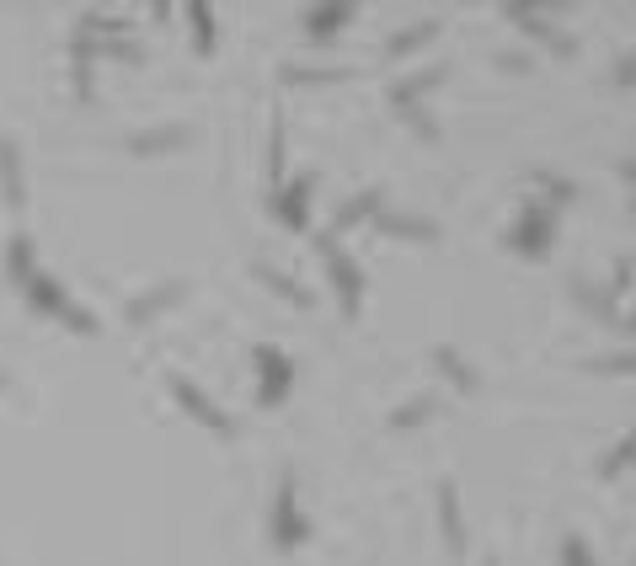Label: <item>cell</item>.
Instances as JSON below:
<instances>
[{
  "mask_svg": "<svg viewBox=\"0 0 636 566\" xmlns=\"http://www.w3.org/2000/svg\"><path fill=\"white\" fill-rule=\"evenodd\" d=\"M551 235H556V209H546V203H524L519 225L508 230V251H519V257H546L551 251Z\"/></svg>",
  "mask_w": 636,
  "mask_h": 566,
  "instance_id": "cell-1",
  "label": "cell"
},
{
  "mask_svg": "<svg viewBox=\"0 0 636 566\" xmlns=\"http://www.w3.org/2000/svg\"><path fill=\"white\" fill-rule=\"evenodd\" d=\"M321 257H327V273H332V283H337V300H343V310L348 316H359V300H364V273L353 267L343 251H337V235H321Z\"/></svg>",
  "mask_w": 636,
  "mask_h": 566,
  "instance_id": "cell-2",
  "label": "cell"
},
{
  "mask_svg": "<svg viewBox=\"0 0 636 566\" xmlns=\"http://www.w3.org/2000/svg\"><path fill=\"white\" fill-rule=\"evenodd\" d=\"M172 396H177V406H188V417H198L204 428H214V433H230V417H225L220 406H214V401L204 396V390L193 385V380H182V374H177V380H172Z\"/></svg>",
  "mask_w": 636,
  "mask_h": 566,
  "instance_id": "cell-3",
  "label": "cell"
},
{
  "mask_svg": "<svg viewBox=\"0 0 636 566\" xmlns=\"http://www.w3.org/2000/svg\"><path fill=\"white\" fill-rule=\"evenodd\" d=\"M439 524H444L449 556H460L465 550V513H460V486L455 481H439Z\"/></svg>",
  "mask_w": 636,
  "mask_h": 566,
  "instance_id": "cell-4",
  "label": "cell"
},
{
  "mask_svg": "<svg viewBox=\"0 0 636 566\" xmlns=\"http://www.w3.org/2000/svg\"><path fill=\"white\" fill-rule=\"evenodd\" d=\"M310 193H316V177H294L289 187H278V214H284L289 230L310 225Z\"/></svg>",
  "mask_w": 636,
  "mask_h": 566,
  "instance_id": "cell-5",
  "label": "cell"
},
{
  "mask_svg": "<svg viewBox=\"0 0 636 566\" xmlns=\"http://www.w3.org/2000/svg\"><path fill=\"white\" fill-rule=\"evenodd\" d=\"M257 364H262V390H257V401H262V406H278V401H284V390H289V358L278 353V348H257Z\"/></svg>",
  "mask_w": 636,
  "mask_h": 566,
  "instance_id": "cell-6",
  "label": "cell"
},
{
  "mask_svg": "<svg viewBox=\"0 0 636 566\" xmlns=\"http://www.w3.org/2000/svg\"><path fill=\"white\" fill-rule=\"evenodd\" d=\"M273 534H278V545H300V540H305V524H300V513H294V476H284V486H278Z\"/></svg>",
  "mask_w": 636,
  "mask_h": 566,
  "instance_id": "cell-7",
  "label": "cell"
},
{
  "mask_svg": "<svg viewBox=\"0 0 636 566\" xmlns=\"http://www.w3.org/2000/svg\"><path fill=\"white\" fill-rule=\"evenodd\" d=\"M375 225H380V235H396V241H417V246L439 241V225H433V219H417V214H380Z\"/></svg>",
  "mask_w": 636,
  "mask_h": 566,
  "instance_id": "cell-8",
  "label": "cell"
},
{
  "mask_svg": "<svg viewBox=\"0 0 636 566\" xmlns=\"http://www.w3.org/2000/svg\"><path fill=\"white\" fill-rule=\"evenodd\" d=\"M503 17L519 27L524 38H556V6H503Z\"/></svg>",
  "mask_w": 636,
  "mask_h": 566,
  "instance_id": "cell-9",
  "label": "cell"
},
{
  "mask_svg": "<svg viewBox=\"0 0 636 566\" xmlns=\"http://www.w3.org/2000/svg\"><path fill=\"white\" fill-rule=\"evenodd\" d=\"M182 294H188V283H177V278H172V283H161V289H150V294H139V300L129 305V321H134V326H150L166 305H177Z\"/></svg>",
  "mask_w": 636,
  "mask_h": 566,
  "instance_id": "cell-10",
  "label": "cell"
},
{
  "mask_svg": "<svg viewBox=\"0 0 636 566\" xmlns=\"http://www.w3.org/2000/svg\"><path fill=\"white\" fill-rule=\"evenodd\" d=\"M444 81H449V65L423 70V75H407V81H396V86H391V107H396V113H401V107H423V91L444 86Z\"/></svg>",
  "mask_w": 636,
  "mask_h": 566,
  "instance_id": "cell-11",
  "label": "cell"
},
{
  "mask_svg": "<svg viewBox=\"0 0 636 566\" xmlns=\"http://www.w3.org/2000/svg\"><path fill=\"white\" fill-rule=\"evenodd\" d=\"M0 193H6L11 209H22L27 203V182H22V155L11 139H0Z\"/></svg>",
  "mask_w": 636,
  "mask_h": 566,
  "instance_id": "cell-12",
  "label": "cell"
},
{
  "mask_svg": "<svg viewBox=\"0 0 636 566\" xmlns=\"http://www.w3.org/2000/svg\"><path fill=\"white\" fill-rule=\"evenodd\" d=\"M444 33V22H412L407 33H396V38H385V59H407V54H417V49H428L433 38Z\"/></svg>",
  "mask_w": 636,
  "mask_h": 566,
  "instance_id": "cell-13",
  "label": "cell"
},
{
  "mask_svg": "<svg viewBox=\"0 0 636 566\" xmlns=\"http://www.w3.org/2000/svg\"><path fill=\"white\" fill-rule=\"evenodd\" d=\"M433 364H439V374L460 390V396H476V390H482V374L465 364V358H460L455 348H439V353H433Z\"/></svg>",
  "mask_w": 636,
  "mask_h": 566,
  "instance_id": "cell-14",
  "label": "cell"
},
{
  "mask_svg": "<svg viewBox=\"0 0 636 566\" xmlns=\"http://www.w3.org/2000/svg\"><path fill=\"white\" fill-rule=\"evenodd\" d=\"M369 214H380V187H369V193L348 198L343 209H337V219H332V235H343V230H353V225H364Z\"/></svg>",
  "mask_w": 636,
  "mask_h": 566,
  "instance_id": "cell-15",
  "label": "cell"
},
{
  "mask_svg": "<svg viewBox=\"0 0 636 566\" xmlns=\"http://www.w3.org/2000/svg\"><path fill=\"white\" fill-rule=\"evenodd\" d=\"M177 145H188V129H150V134H134L129 139V150L134 155H166V150H177Z\"/></svg>",
  "mask_w": 636,
  "mask_h": 566,
  "instance_id": "cell-16",
  "label": "cell"
},
{
  "mask_svg": "<svg viewBox=\"0 0 636 566\" xmlns=\"http://www.w3.org/2000/svg\"><path fill=\"white\" fill-rule=\"evenodd\" d=\"M572 300H578L583 310H594L599 321L615 316V305H610V294H604V283H594V278H572Z\"/></svg>",
  "mask_w": 636,
  "mask_h": 566,
  "instance_id": "cell-17",
  "label": "cell"
},
{
  "mask_svg": "<svg viewBox=\"0 0 636 566\" xmlns=\"http://www.w3.org/2000/svg\"><path fill=\"white\" fill-rule=\"evenodd\" d=\"M433 412H439V401H433V396H412L407 406H396V412H391V428H396V433L423 428V422H428Z\"/></svg>",
  "mask_w": 636,
  "mask_h": 566,
  "instance_id": "cell-18",
  "label": "cell"
},
{
  "mask_svg": "<svg viewBox=\"0 0 636 566\" xmlns=\"http://www.w3.org/2000/svg\"><path fill=\"white\" fill-rule=\"evenodd\" d=\"M636 465V433H626V438H620V444L610 449V454H604V460H599V481H615V476H626V470Z\"/></svg>",
  "mask_w": 636,
  "mask_h": 566,
  "instance_id": "cell-19",
  "label": "cell"
},
{
  "mask_svg": "<svg viewBox=\"0 0 636 566\" xmlns=\"http://www.w3.org/2000/svg\"><path fill=\"white\" fill-rule=\"evenodd\" d=\"M588 374H604V380H636V353H604V358H588Z\"/></svg>",
  "mask_w": 636,
  "mask_h": 566,
  "instance_id": "cell-20",
  "label": "cell"
},
{
  "mask_svg": "<svg viewBox=\"0 0 636 566\" xmlns=\"http://www.w3.org/2000/svg\"><path fill=\"white\" fill-rule=\"evenodd\" d=\"M337 22H353V6H321V11H305V33H316V38L337 33Z\"/></svg>",
  "mask_w": 636,
  "mask_h": 566,
  "instance_id": "cell-21",
  "label": "cell"
},
{
  "mask_svg": "<svg viewBox=\"0 0 636 566\" xmlns=\"http://www.w3.org/2000/svg\"><path fill=\"white\" fill-rule=\"evenodd\" d=\"M257 278L268 283V289L278 294V300H289V305H310V300H305V289H294V278H284V273H273V267H257Z\"/></svg>",
  "mask_w": 636,
  "mask_h": 566,
  "instance_id": "cell-22",
  "label": "cell"
},
{
  "mask_svg": "<svg viewBox=\"0 0 636 566\" xmlns=\"http://www.w3.org/2000/svg\"><path fill=\"white\" fill-rule=\"evenodd\" d=\"M27 294H33L38 310H65V305H70L65 289H59V283H49V278H33V283H27Z\"/></svg>",
  "mask_w": 636,
  "mask_h": 566,
  "instance_id": "cell-23",
  "label": "cell"
},
{
  "mask_svg": "<svg viewBox=\"0 0 636 566\" xmlns=\"http://www.w3.org/2000/svg\"><path fill=\"white\" fill-rule=\"evenodd\" d=\"M401 123H407V129L417 134V139H428V145H433V139H439V123H433L428 118V107H401V113H396Z\"/></svg>",
  "mask_w": 636,
  "mask_h": 566,
  "instance_id": "cell-24",
  "label": "cell"
},
{
  "mask_svg": "<svg viewBox=\"0 0 636 566\" xmlns=\"http://www.w3.org/2000/svg\"><path fill=\"white\" fill-rule=\"evenodd\" d=\"M188 17H193L198 54H209V49H214V11H209V6H188Z\"/></svg>",
  "mask_w": 636,
  "mask_h": 566,
  "instance_id": "cell-25",
  "label": "cell"
},
{
  "mask_svg": "<svg viewBox=\"0 0 636 566\" xmlns=\"http://www.w3.org/2000/svg\"><path fill=\"white\" fill-rule=\"evenodd\" d=\"M535 182L551 193V209H562V203L578 198V182H562V177H551V171H535Z\"/></svg>",
  "mask_w": 636,
  "mask_h": 566,
  "instance_id": "cell-26",
  "label": "cell"
},
{
  "mask_svg": "<svg viewBox=\"0 0 636 566\" xmlns=\"http://www.w3.org/2000/svg\"><path fill=\"white\" fill-rule=\"evenodd\" d=\"M11 273H17V283H33V246H27V235H17L11 241Z\"/></svg>",
  "mask_w": 636,
  "mask_h": 566,
  "instance_id": "cell-27",
  "label": "cell"
},
{
  "mask_svg": "<svg viewBox=\"0 0 636 566\" xmlns=\"http://www.w3.org/2000/svg\"><path fill=\"white\" fill-rule=\"evenodd\" d=\"M498 70H508V75H530V70H535V59H530V54H519V49H503V54H498Z\"/></svg>",
  "mask_w": 636,
  "mask_h": 566,
  "instance_id": "cell-28",
  "label": "cell"
},
{
  "mask_svg": "<svg viewBox=\"0 0 636 566\" xmlns=\"http://www.w3.org/2000/svg\"><path fill=\"white\" fill-rule=\"evenodd\" d=\"M97 54L123 59V65H139V59H145V49H134V43H97Z\"/></svg>",
  "mask_w": 636,
  "mask_h": 566,
  "instance_id": "cell-29",
  "label": "cell"
},
{
  "mask_svg": "<svg viewBox=\"0 0 636 566\" xmlns=\"http://www.w3.org/2000/svg\"><path fill=\"white\" fill-rule=\"evenodd\" d=\"M631 289V262H615V278L610 283H604V294H610V305L620 300V294H626Z\"/></svg>",
  "mask_w": 636,
  "mask_h": 566,
  "instance_id": "cell-30",
  "label": "cell"
},
{
  "mask_svg": "<svg viewBox=\"0 0 636 566\" xmlns=\"http://www.w3.org/2000/svg\"><path fill=\"white\" fill-rule=\"evenodd\" d=\"M268 171H273V182H284V123L273 129V155H268Z\"/></svg>",
  "mask_w": 636,
  "mask_h": 566,
  "instance_id": "cell-31",
  "label": "cell"
},
{
  "mask_svg": "<svg viewBox=\"0 0 636 566\" xmlns=\"http://www.w3.org/2000/svg\"><path fill=\"white\" fill-rule=\"evenodd\" d=\"M59 316H65V321H70V332H81V337H91V332H97V321H91L86 310H75V305H65Z\"/></svg>",
  "mask_w": 636,
  "mask_h": 566,
  "instance_id": "cell-32",
  "label": "cell"
},
{
  "mask_svg": "<svg viewBox=\"0 0 636 566\" xmlns=\"http://www.w3.org/2000/svg\"><path fill=\"white\" fill-rule=\"evenodd\" d=\"M562 561H567V566H594V561H588V550H583V540H578V534H567Z\"/></svg>",
  "mask_w": 636,
  "mask_h": 566,
  "instance_id": "cell-33",
  "label": "cell"
},
{
  "mask_svg": "<svg viewBox=\"0 0 636 566\" xmlns=\"http://www.w3.org/2000/svg\"><path fill=\"white\" fill-rule=\"evenodd\" d=\"M289 81H343V70H289Z\"/></svg>",
  "mask_w": 636,
  "mask_h": 566,
  "instance_id": "cell-34",
  "label": "cell"
},
{
  "mask_svg": "<svg viewBox=\"0 0 636 566\" xmlns=\"http://www.w3.org/2000/svg\"><path fill=\"white\" fill-rule=\"evenodd\" d=\"M551 54H556V59H572V54H578V38L556 33V38H551Z\"/></svg>",
  "mask_w": 636,
  "mask_h": 566,
  "instance_id": "cell-35",
  "label": "cell"
},
{
  "mask_svg": "<svg viewBox=\"0 0 636 566\" xmlns=\"http://www.w3.org/2000/svg\"><path fill=\"white\" fill-rule=\"evenodd\" d=\"M615 81H620V86H631V91H636V54H626V59H620V70H615Z\"/></svg>",
  "mask_w": 636,
  "mask_h": 566,
  "instance_id": "cell-36",
  "label": "cell"
},
{
  "mask_svg": "<svg viewBox=\"0 0 636 566\" xmlns=\"http://www.w3.org/2000/svg\"><path fill=\"white\" fill-rule=\"evenodd\" d=\"M620 177H626V182H636V161H620Z\"/></svg>",
  "mask_w": 636,
  "mask_h": 566,
  "instance_id": "cell-37",
  "label": "cell"
},
{
  "mask_svg": "<svg viewBox=\"0 0 636 566\" xmlns=\"http://www.w3.org/2000/svg\"><path fill=\"white\" fill-rule=\"evenodd\" d=\"M620 332H626V337H636V310H631L626 321H620Z\"/></svg>",
  "mask_w": 636,
  "mask_h": 566,
  "instance_id": "cell-38",
  "label": "cell"
},
{
  "mask_svg": "<svg viewBox=\"0 0 636 566\" xmlns=\"http://www.w3.org/2000/svg\"><path fill=\"white\" fill-rule=\"evenodd\" d=\"M0 385H6V374H0Z\"/></svg>",
  "mask_w": 636,
  "mask_h": 566,
  "instance_id": "cell-39",
  "label": "cell"
},
{
  "mask_svg": "<svg viewBox=\"0 0 636 566\" xmlns=\"http://www.w3.org/2000/svg\"><path fill=\"white\" fill-rule=\"evenodd\" d=\"M631 209H636V198H631Z\"/></svg>",
  "mask_w": 636,
  "mask_h": 566,
  "instance_id": "cell-40",
  "label": "cell"
},
{
  "mask_svg": "<svg viewBox=\"0 0 636 566\" xmlns=\"http://www.w3.org/2000/svg\"><path fill=\"white\" fill-rule=\"evenodd\" d=\"M487 566H498V561H487Z\"/></svg>",
  "mask_w": 636,
  "mask_h": 566,
  "instance_id": "cell-41",
  "label": "cell"
}]
</instances>
